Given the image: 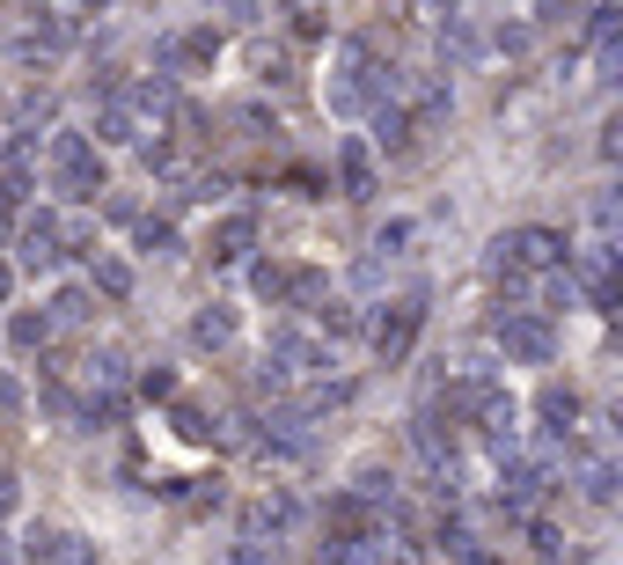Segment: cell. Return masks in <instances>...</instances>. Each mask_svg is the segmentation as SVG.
I'll return each instance as SVG.
<instances>
[{
    "label": "cell",
    "instance_id": "30bf717a",
    "mask_svg": "<svg viewBox=\"0 0 623 565\" xmlns=\"http://www.w3.org/2000/svg\"><path fill=\"white\" fill-rule=\"evenodd\" d=\"M477 51H484V37L470 30V15H440V59L448 67H477Z\"/></svg>",
    "mask_w": 623,
    "mask_h": 565
},
{
    "label": "cell",
    "instance_id": "7a4b0ae2",
    "mask_svg": "<svg viewBox=\"0 0 623 565\" xmlns=\"http://www.w3.org/2000/svg\"><path fill=\"white\" fill-rule=\"evenodd\" d=\"M565 265V235L557 228H514L492 243V272H557Z\"/></svg>",
    "mask_w": 623,
    "mask_h": 565
},
{
    "label": "cell",
    "instance_id": "2e32d148",
    "mask_svg": "<svg viewBox=\"0 0 623 565\" xmlns=\"http://www.w3.org/2000/svg\"><path fill=\"white\" fill-rule=\"evenodd\" d=\"M192 338L206 345V353L235 345V309H220V301H214V309H198V316H192Z\"/></svg>",
    "mask_w": 623,
    "mask_h": 565
},
{
    "label": "cell",
    "instance_id": "484cf974",
    "mask_svg": "<svg viewBox=\"0 0 623 565\" xmlns=\"http://www.w3.org/2000/svg\"><path fill=\"white\" fill-rule=\"evenodd\" d=\"M59 243H67V257H96V228L89 221H59Z\"/></svg>",
    "mask_w": 623,
    "mask_h": 565
},
{
    "label": "cell",
    "instance_id": "d6a6232c",
    "mask_svg": "<svg viewBox=\"0 0 623 565\" xmlns=\"http://www.w3.org/2000/svg\"><path fill=\"white\" fill-rule=\"evenodd\" d=\"M140 396H176V374H169V368H147L140 374Z\"/></svg>",
    "mask_w": 623,
    "mask_h": 565
},
{
    "label": "cell",
    "instance_id": "f35d334b",
    "mask_svg": "<svg viewBox=\"0 0 623 565\" xmlns=\"http://www.w3.org/2000/svg\"><path fill=\"white\" fill-rule=\"evenodd\" d=\"M103 8H111V0H73V15H103Z\"/></svg>",
    "mask_w": 623,
    "mask_h": 565
},
{
    "label": "cell",
    "instance_id": "d4e9b609",
    "mask_svg": "<svg viewBox=\"0 0 623 565\" xmlns=\"http://www.w3.org/2000/svg\"><path fill=\"white\" fill-rule=\"evenodd\" d=\"M587 37H595V45H616V37H623V8H616V0H601V8H595Z\"/></svg>",
    "mask_w": 623,
    "mask_h": 565
},
{
    "label": "cell",
    "instance_id": "7402d4cb",
    "mask_svg": "<svg viewBox=\"0 0 623 565\" xmlns=\"http://www.w3.org/2000/svg\"><path fill=\"white\" fill-rule=\"evenodd\" d=\"M315 323H323L331 338H353V331H360V309H353V301H323V309H315Z\"/></svg>",
    "mask_w": 623,
    "mask_h": 565
},
{
    "label": "cell",
    "instance_id": "603a6c76",
    "mask_svg": "<svg viewBox=\"0 0 623 565\" xmlns=\"http://www.w3.org/2000/svg\"><path fill=\"white\" fill-rule=\"evenodd\" d=\"M543 418H551V434H565V426L579 418V396H573V390H557V382H551V390H543Z\"/></svg>",
    "mask_w": 623,
    "mask_h": 565
},
{
    "label": "cell",
    "instance_id": "60d3db41",
    "mask_svg": "<svg viewBox=\"0 0 623 565\" xmlns=\"http://www.w3.org/2000/svg\"><path fill=\"white\" fill-rule=\"evenodd\" d=\"M0 162H8V140H0Z\"/></svg>",
    "mask_w": 623,
    "mask_h": 565
},
{
    "label": "cell",
    "instance_id": "4fadbf2b",
    "mask_svg": "<svg viewBox=\"0 0 623 565\" xmlns=\"http://www.w3.org/2000/svg\"><path fill=\"white\" fill-rule=\"evenodd\" d=\"M250 243H257V221H250V214H228V221H214V257H220V265L250 257Z\"/></svg>",
    "mask_w": 623,
    "mask_h": 565
},
{
    "label": "cell",
    "instance_id": "f546056e",
    "mask_svg": "<svg viewBox=\"0 0 623 565\" xmlns=\"http://www.w3.org/2000/svg\"><path fill=\"white\" fill-rule=\"evenodd\" d=\"M220 23H257V0H206Z\"/></svg>",
    "mask_w": 623,
    "mask_h": 565
},
{
    "label": "cell",
    "instance_id": "d6986e66",
    "mask_svg": "<svg viewBox=\"0 0 623 565\" xmlns=\"http://www.w3.org/2000/svg\"><path fill=\"white\" fill-rule=\"evenodd\" d=\"M30 184H37V176H30L23 154H15V162H0V206H8V214H23V206H30Z\"/></svg>",
    "mask_w": 623,
    "mask_h": 565
},
{
    "label": "cell",
    "instance_id": "d590c367",
    "mask_svg": "<svg viewBox=\"0 0 623 565\" xmlns=\"http://www.w3.org/2000/svg\"><path fill=\"white\" fill-rule=\"evenodd\" d=\"M0 412H23V382L15 374H0Z\"/></svg>",
    "mask_w": 623,
    "mask_h": 565
},
{
    "label": "cell",
    "instance_id": "ac0fdd59",
    "mask_svg": "<svg viewBox=\"0 0 623 565\" xmlns=\"http://www.w3.org/2000/svg\"><path fill=\"white\" fill-rule=\"evenodd\" d=\"M374 140H382L389 154L411 148V111H404V103H374Z\"/></svg>",
    "mask_w": 623,
    "mask_h": 565
},
{
    "label": "cell",
    "instance_id": "4dcf8cb0",
    "mask_svg": "<svg viewBox=\"0 0 623 565\" xmlns=\"http://www.w3.org/2000/svg\"><path fill=\"white\" fill-rule=\"evenodd\" d=\"M411 235H418V228H411V221H389V228H382V235H374V250H389V257H396V250H404V243H411Z\"/></svg>",
    "mask_w": 623,
    "mask_h": 565
},
{
    "label": "cell",
    "instance_id": "cb8c5ba5",
    "mask_svg": "<svg viewBox=\"0 0 623 565\" xmlns=\"http://www.w3.org/2000/svg\"><path fill=\"white\" fill-rule=\"evenodd\" d=\"M616 485H623L616 463H587L579 470V492H587V499H616Z\"/></svg>",
    "mask_w": 623,
    "mask_h": 565
},
{
    "label": "cell",
    "instance_id": "836d02e7",
    "mask_svg": "<svg viewBox=\"0 0 623 565\" xmlns=\"http://www.w3.org/2000/svg\"><path fill=\"white\" fill-rule=\"evenodd\" d=\"M601 154H609V162H623V111L601 125Z\"/></svg>",
    "mask_w": 623,
    "mask_h": 565
},
{
    "label": "cell",
    "instance_id": "5b68a950",
    "mask_svg": "<svg viewBox=\"0 0 623 565\" xmlns=\"http://www.w3.org/2000/svg\"><path fill=\"white\" fill-rule=\"evenodd\" d=\"M264 368H279L287 382H301V374H323V368H331V353H323L309 331H287V323H279V331L264 338Z\"/></svg>",
    "mask_w": 623,
    "mask_h": 565
},
{
    "label": "cell",
    "instance_id": "52a82bcc",
    "mask_svg": "<svg viewBox=\"0 0 623 565\" xmlns=\"http://www.w3.org/2000/svg\"><path fill=\"white\" fill-rule=\"evenodd\" d=\"M543 485H551V463H535V456H506V463H499V499H506V507L543 499Z\"/></svg>",
    "mask_w": 623,
    "mask_h": 565
},
{
    "label": "cell",
    "instance_id": "e0dca14e",
    "mask_svg": "<svg viewBox=\"0 0 623 565\" xmlns=\"http://www.w3.org/2000/svg\"><path fill=\"white\" fill-rule=\"evenodd\" d=\"M293 521H301V507H293L287 492H264L257 507H250V529H257V537H264V529L279 537V529H293Z\"/></svg>",
    "mask_w": 623,
    "mask_h": 565
},
{
    "label": "cell",
    "instance_id": "f1b7e54d",
    "mask_svg": "<svg viewBox=\"0 0 623 565\" xmlns=\"http://www.w3.org/2000/svg\"><path fill=\"white\" fill-rule=\"evenodd\" d=\"M132 228H140V250H169V243H176V228H169V221H147V214H140Z\"/></svg>",
    "mask_w": 623,
    "mask_h": 565
},
{
    "label": "cell",
    "instance_id": "9a60e30c",
    "mask_svg": "<svg viewBox=\"0 0 623 565\" xmlns=\"http://www.w3.org/2000/svg\"><path fill=\"white\" fill-rule=\"evenodd\" d=\"M89 316H96V287H59L51 295V331H81Z\"/></svg>",
    "mask_w": 623,
    "mask_h": 565
},
{
    "label": "cell",
    "instance_id": "3957f363",
    "mask_svg": "<svg viewBox=\"0 0 623 565\" xmlns=\"http://www.w3.org/2000/svg\"><path fill=\"white\" fill-rule=\"evenodd\" d=\"M499 345H506V360H521V368H551L557 331L543 316H528V309H506L499 316Z\"/></svg>",
    "mask_w": 623,
    "mask_h": 565
},
{
    "label": "cell",
    "instance_id": "8fae6325",
    "mask_svg": "<svg viewBox=\"0 0 623 565\" xmlns=\"http://www.w3.org/2000/svg\"><path fill=\"white\" fill-rule=\"evenodd\" d=\"M337 184H345V198H374V154H367L360 140L337 148Z\"/></svg>",
    "mask_w": 623,
    "mask_h": 565
},
{
    "label": "cell",
    "instance_id": "9c48e42d",
    "mask_svg": "<svg viewBox=\"0 0 623 565\" xmlns=\"http://www.w3.org/2000/svg\"><path fill=\"white\" fill-rule=\"evenodd\" d=\"M51 345V309H15V316H8V353H45Z\"/></svg>",
    "mask_w": 623,
    "mask_h": 565
},
{
    "label": "cell",
    "instance_id": "ba28073f",
    "mask_svg": "<svg viewBox=\"0 0 623 565\" xmlns=\"http://www.w3.org/2000/svg\"><path fill=\"white\" fill-rule=\"evenodd\" d=\"M132 111H140L147 125H162V118H176V74H140L132 89H118Z\"/></svg>",
    "mask_w": 623,
    "mask_h": 565
},
{
    "label": "cell",
    "instance_id": "5bb4252c",
    "mask_svg": "<svg viewBox=\"0 0 623 565\" xmlns=\"http://www.w3.org/2000/svg\"><path fill=\"white\" fill-rule=\"evenodd\" d=\"M279 301H287V309H309V316H315V309L331 301V279H323L315 265H293V272H287V295H279Z\"/></svg>",
    "mask_w": 623,
    "mask_h": 565
},
{
    "label": "cell",
    "instance_id": "6da1fadb",
    "mask_svg": "<svg viewBox=\"0 0 623 565\" xmlns=\"http://www.w3.org/2000/svg\"><path fill=\"white\" fill-rule=\"evenodd\" d=\"M51 192L59 198H96L103 192V154L89 132H51Z\"/></svg>",
    "mask_w": 623,
    "mask_h": 565
},
{
    "label": "cell",
    "instance_id": "74e56055",
    "mask_svg": "<svg viewBox=\"0 0 623 565\" xmlns=\"http://www.w3.org/2000/svg\"><path fill=\"white\" fill-rule=\"evenodd\" d=\"M8 295H15V265L0 257V309H8Z\"/></svg>",
    "mask_w": 623,
    "mask_h": 565
},
{
    "label": "cell",
    "instance_id": "44dd1931",
    "mask_svg": "<svg viewBox=\"0 0 623 565\" xmlns=\"http://www.w3.org/2000/svg\"><path fill=\"white\" fill-rule=\"evenodd\" d=\"M579 15H587V8H573V0H543V8H535V30H565V37H579Z\"/></svg>",
    "mask_w": 623,
    "mask_h": 565
},
{
    "label": "cell",
    "instance_id": "ffe728a7",
    "mask_svg": "<svg viewBox=\"0 0 623 565\" xmlns=\"http://www.w3.org/2000/svg\"><path fill=\"white\" fill-rule=\"evenodd\" d=\"M89 287L111 295V301H125L132 295V265H125V257H96V279H89Z\"/></svg>",
    "mask_w": 623,
    "mask_h": 565
},
{
    "label": "cell",
    "instance_id": "e575fe53",
    "mask_svg": "<svg viewBox=\"0 0 623 565\" xmlns=\"http://www.w3.org/2000/svg\"><path fill=\"white\" fill-rule=\"evenodd\" d=\"M528 37H535V30H528V23H506L499 37H492V45H499V51H528Z\"/></svg>",
    "mask_w": 623,
    "mask_h": 565
},
{
    "label": "cell",
    "instance_id": "ab89813d",
    "mask_svg": "<svg viewBox=\"0 0 623 565\" xmlns=\"http://www.w3.org/2000/svg\"><path fill=\"white\" fill-rule=\"evenodd\" d=\"M0 565H8V537H0Z\"/></svg>",
    "mask_w": 623,
    "mask_h": 565
},
{
    "label": "cell",
    "instance_id": "4316f807",
    "mask_svg": "<svg viewBox=\"0 0 623 565\" xmlns=\"http://www.w3.org/2000/svg\"><path fill=\"white\" fill-rule=\"evenodd\" d=\"M89 374H96L103 390H118V382H125V353H118V345H103L96 360H89Z\"/></svg>",
    "mask_w": 623,
    "mask_h": 565
},
{
    "label": "cell",
    "instance_id": "8992f818",
    "mask_svg": "<svg viewBox=\"0 0 623 565\" xmlns=\"http://www.w3.org/2000/svg\"><path fill=\"white\" fill-rule=\"evenodd\" d=\"M418 323H426V301H418V295H411V301H389L382 316H374V353H382L389 368H396V360H411Z\"/></svg>",
    "mask_w": 623,
    "mask_h": 565
},
{
    "label": "cell",
    "instance_id": "1f68e13d",
    "mask_svg": "<svg viewBox=\"0 0 623 565\" xmlns=\"http://www.w3.org/2000/svg\"><path fill=\"white\" fill-rule=\"evenodd\" d=\"M601 81L623 89V37H616V45H601Z\"/></svg>",
    "mask_w": 623,
    "mask_h": 565
},
{
    "label": "cell",
    "instance_id": "277c9868",
    "mask_svg": "<svg viewBox=\"0 0 623 565\" xmlns=\"http://www.w3.org/2000/svg\"><path fill=\"white\" fill-rule=\"evenodd\" d=\"M59 257H67V243H59V214H45V206L23 214V228H15V265H23L30 279H45Z\"/></svg>",
    "mask_w": 623,
    "mask_h": 565
},
{
    "label": "cell",
    "instance_id": "7c38bea8",
    "mask_svg": "<svg viewBox=\"0 0 623 565\" xmlns=\"http://www.w3.org/2000/svg\"><path fill=\"white\" fill-rule=\"evenodd\" d=\"M67 537H73V529H59V521H23V543H15V551H23L30 565H59Z\"/></svg>",
    "mask_w": 623,
    "mask_h": 565
},
{
    "label": "cell",
    "instance_id": "83f0119b",
    "mask_svg": "<svg viewBox=\"0 0 623 565\" xmlns=\"http://www.w3.org/2000/svg\"><path fill=\"white\" fill-rule=\"evenodd\" d=\"M595 221L609 228V235H623V184H616V192H601V198H595Z\"/></svg>",
    "mask_w": 623,
    "mask_h": 565
},
{
    "label": "cell",
    "instance_id": "8d00e7d4",
    "mask_svg": "<svg viewBox=\"0 0 623 565\" xmlns=\"http://www.w3.org/2000/svg\"><path fill=\"white\" fill-rule=\"evenodd\" d=\"M15 515V470H0V521Z\"/></svg>",
    "mask_w": 623,
    "mask_h": 565
}]
</instances>
